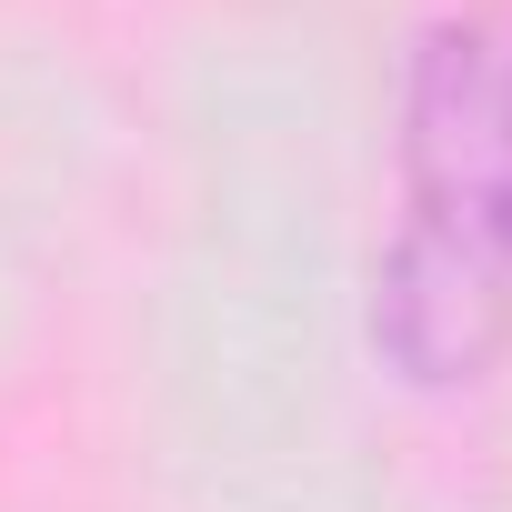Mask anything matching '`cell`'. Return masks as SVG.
Masks as SVG:
<instances>
[{"instance_id": "obj_1", "label": "cell", "mask_w": 512, "mask_h": 512, "mask_svg": "<svg viewBox=\"0 0 512 512\" xmlns=\"http://www.w3.org/2000/svg\"><path fill=\"white\" fill-rule=\"evenodd\" d=\"M372 342L412 382H472L512 342V11H452L402 81V221L372 272Z\"/></svg>"}]
</instances>
